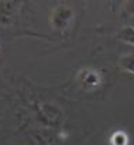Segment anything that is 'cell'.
<instances>
[{"instance_id":"obj_1","label":"cell","mask_w":134,"mask_h":145,"mask_svg":"<svg viewBox=\"0 0 134 145\" xmlns=\"http://www.w3.org/2000/svg\"><path fill=\"white\" fill-rule=\"evenodd\" d=\"M75 23V10L69 4H58L49 14V25L58 33H66Z\"/></svg>"},{"instance_id":"obj_2","label":"cell","mask_w":134,"mask_h":145,"mask_svg":"<svg viewBox=\"0 0 134 145\" xmlns=\"http://www.w3.org/2000/svg\"><path fill=\"white\" fill-rule=\"evenodd\" d=\"M40 116L44 118V121L48 125H58L64 118L62 110L52 103H45L40 106Z\"/></svg>"},{"instance_id":"obj_3","label":"cell","mask_w":134,"mask_h":145,"mask_svg":"<svg viewBox=\"0 0 134 145\" xmlns=\"http://www.w3.org/2000/svg\"><path fill=\"white\" fill-rule=\"evenodd\" d=\"M21 8V1H0V24L4 27L11 25L14 16Z\"/></svg>"},{"instance_id":"obj_4","label":"cell","mask_w":134,"mask_h":145,"mask_svg":"<svg viewBox=\"0 0 134 145\" xmlns=\"http://www.w3.org/2000/svg\"><path fill=\"white\" fill-rule=\"evenodd\" d=\"M102 75L95 69H82L79 73V82L82 89L85 90H93L102 85Z\"/></svg>"},{"instance_id":"obj_5","label":"cell","mask_w":134,"mask_h":145,"mask_svg":"<svg viewBox=\"0 0 134 145\" xmlns=\"http://www.w3.org/2000/svg\"><path fill=\"white\" fill-rule=\"evenodd\" d=\"M116 38L124 44H129L134 47V27L133 25H124L116 33Z\"/></svg>"},{"instance_id":"obj_6","label":"cell","mask_w":134,"mask_h":145,"mask_svg":"<svg viewBox=\"0 0 134 145\" xmlns=\"http://www.w3.org/2000/svg\"><path fill=\"white\" fill-rule=\"evenodd\" d=\"M119 66L124 71L134 75V51L124 54L120 59H119Z\"/></svg>"},{"instance_id":"obj_7","label":"cell","mask_w":134,"mask_h":145,"mask_svg":"<svg viewBox=\"0 0 134 145\" xmlns=\"http://www.w3.org/2000/svg\"><path fill=\"white\" fill-rule=\"evenodd\" d=\"M110 145H129V135L124 131H114L110 137Z\"/></svg>"},{"instance_id":"obj_8","label":"cell","mask_w":134,"mask_h":145,"mask_svg":"<svg viewBox=\"0 0 134 145\" xmlns=\"http://www.w3.org/2000/svg\"><path fill=\"white\" fill-rule=\"evenodd\" d=\"M124 13H126L127 16H130V17L134 16V0L126 1V4H124Z\"/></svg>"},{"instance_id":"obj_9","label":"cell","mask_w":134,"mask_h":145,"mask_svg":"<svg viewBox=\"0 0 134 145\" xmlns=\"http://www.w3.org/2000/svg\"><path fill=\"white\" fill-rule=\"evenodd\" d=\"M18 145H21V144H18Z\"/></svg>"}]
</instances>
